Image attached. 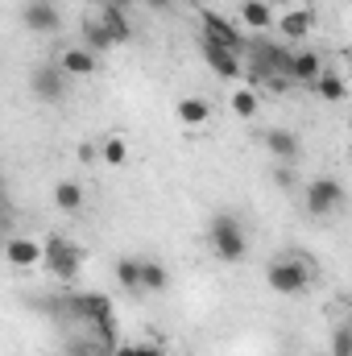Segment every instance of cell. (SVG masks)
I'll use <instances>...</instances> for the list:
<instances>
[{"label": "cell", "mask_w": 352, "mask_h": 356, "mask_svg": "<svg viewBox=\"0 0 352 356\" xmlns=\"http://www.w3.org/2000/svg\"><path fill=\"white\" fill-rule=\"evenodd\" d=\"M207 245L220 261H241L249 253V236H245V224L237 211H216L211 224H207Z\"/></svg>", "instance_id": "obj_1"}, {"label": "cell", "mask_w": 352, "mask_h": 356, "mask_svg": "<svg viewBox=\"0 0 352 356\" xmlns=\"http://www.w3.org/2000/svg\"><path fill=\"white\" fill-rule=\"evenodd\" d=\"M265 282H269L273 294H303V290L311 286V261H307L303 253H286V257L269 261Z\"/></svg>", "instance_id": "obj_2"}, {"label": "cell", "mask_w": 352, "mask_h": 356, "mask_svg": "<svg viewBox=\"0 0 352 356\" xmlns=\"http://www.w3.org/2000/svg\"><path fill=\"white\" fill-rule=\"evenodd\" d=\"M303 203H307V211H311L315 220L336 216V211L344 207V186H340V178H332V175L311 178L307 191H303Z\"/></svg>", "instance_id": "obj_3"}, {"label": "cell", "mask_w": 352, "mask_h": 356, "mask_svg": "<svg viewBox=\"0 0 352 356\" xmlns=\"http://www.w3.org/2000/svg\"><path fill=\"white\" fill-rule=\"evenodd\" d=\"M199 54H203V63H207L220 79H241V75H245L241 54H237L232 46H224L220 38H211V33H199Z\"/></svg>", "instance_id": "obj_4"}, {"label": "cell", "mask_w": 352, "mask_h": 356, "mask_svg": "<svg viewBox=\"0 0 352 356\" xmlns=\"http://www.w3.org/2000/svg\"><path fill=\"white\" fill-rule=\"evenodd\" d=\"M79 266H83L79 245H71V241H63V236H50V241H46V269H50L54 277L71 282V277H79Z\"/></svg>", "instance_id": "obj_5"}, {"label": "cell", "mask_w": 352, "mask_h": 356, "mask_svg": "<svg viewBox=\"0 0 352 356\" xmlns=\"http://www.w3.org/2000/svg\"><path fill=\"white\" fill-rule=\"evenodd\" d=\"M67 311L75 315V319H83L91 327H99V323H112V298L108 294H71L67 298Z\"/></svg>", "instance_id": "obj_6"}, {"label": "cell", "mask_w": 352, "mask_h": 356, "mask_svg": "<svg viewBox=\"0 0 352 356\" xmlns=\"http://www.w3.org/2000/svg\"><path fill=\"white\" fill-rule=\"evenodd\" d=\"M67 71L63 67H38L33 75H29V91H33V99H42V104H58L63 95H67Z\"/></svg>", "instance_id": "obj_7"}, {"label": "cell", "mask_w": 352, "mask_h": 356, "mask_svg": "<svg viewBox=\"0 0 352 356\" xmlns=\"http://www.w3.org/2000/svg\"><path fill=\"white\" fill-rule=\"evenodd\" d=\"M265 154L269 158H278L282 166H294L298 158H303V145H298V133H290V129H265Z\"/></svg>", "instance_id": "obj_8"}, {"label": "cell", "mask_w": 352, "mask_h": 356, "mask_svg": "<svg viewBox=\"0 0 352 356\" xmlns=\"http://www.w3.org/2000/svg\"><path fill=\"white\" fill-rule=\"evenodd\" d=\"M199 21H203V33L220 38V42H224V46H232L237 54H249V50H253V42H249V38H245V33H241V29H237L232 21H224L220 13H203Z\"/></svg>", "instance_id": "obj_9"}, {"label": "cell", "mask_w": 352, "mask_h": 356, "mask_svg": "<svg viewBox=\"0 0 352 356\" xmlns=\"http://www.w3.org/2000/svg\"><path fill=\"white\" fill-rule=\"evenodd\" d=\"M4 257L13 269H33L38 261H46V245H38L33 236H13L4 245Z\"/></svg>", "instance_id": "obj_10"}, {"label": "cell", "mask_w": 352, "mask_h": 356, "mask_svg": "<svg viewBox=\"0 0 352 356\" xmlns=\"http://www.w3.org/2000/svg\"><path fill=\"white\" fill-rule=\"evenodd\" d=\"M21 21H25V29H33V33H54V29L63 25V17H58L54 0H29Z\"/></svg>", "instance_id": "obj_11"}, {"label": "cell", "mask_w": 352, "mask_h": 356, "mask_svg": "<svg viewBox=\"0 0 352 356\" xmlns=\"http://www.w3.org/2000/svg\"><path fill=\"white\" fill-rule=\"evenodd\" d=\"M95 17H99V21H104V29L116 38V46L133 38V21H129V13H125V8H116L112 0H108V4H99V8H95Z\"/></svg>", "instance_id": "obj_12"}, {"label": "cell", "mask_w": 352, "mask_h": 356, "mask_svg": "<svg viewBox=\"0 0 352 356\" xmlns=\"http://www.w3.org/2000/svg\"><path fill=\"white\" fill-rule=\"evenodd\" d=\"M323 71H328V67H323V58H319V54H311V50H298V54H294V63H290V79H294V83H311V88H315V79H319Z\"/></svg>", "instance_id": "obj_13"}, {"label": "cell", "mask_w": 352, "mask_h": 356, "mask_svg": "<svg viewBox=\"0 0 352 356\" xmlns=\"http://www.w3.org/2000/svg\"><path fill=\"white\" fill-rule=\"evenodd\" d=\"M58 67H63L71 79H88V75H95V54H91L88 46H71V50L58 58Z\"/></svg>", "instance_id": "obj_14"}, {"label": "cell", "mask_w": 352, "mask_h": 356, "mask_svg": "<svg viewBox=\"0 0 352 356\" xmlns=\"http://www.w3.org/2000/svg\"><path fill=\"white\" fill-rule=\"evenodd\" d=\"M116 282L125 286V290H145V257H120L116 261Z\"/></svg>", "instance_id": "obj_15"}, {"label": "cell", "mask_w": 352, "mask_h": 356, "mask_svg": "<svg viewBox=\"0 0 352 356\" xmlns=\"http://www.w3.org/2000/svg\"><path fill=\"white\" fill-rule=\"evenodd\" d=\"M175 112H178V120H182V124H191V129H195V124H207V116H211L207 99H199V95H182Z\"/></svg>", "instance_id": "obj_16"}, {"label": "cell", "mask_w": 352, "mask_h": 356, "mask_svg": "<svg viewBox=\"0 0 352 356\" xmlns=\"http://www.w3.org/2000/svg\"><path fill=\"white\" fill-rule=\"evenodd\" d=\"M315 95H319V99H328V104H340V99L349 95L344 75H340V71H323V75L315 79Z\"/></svg>", "instance_id": "obj_17"}, {"label": "cell", "mask_w": 352, "mask_h": 356, "mask_svg": "<svg viewBox=\"0 0 352 356\" xmlns=\"http://www.w3.org/2000/svg\"><path fill=\"white\" fill-rule=\"evenodd\" d=\"M307 33H311V13L307 8H294V13L282 17V38L286 42H303Z\"/></svg>", "instance_id": "obj_18"}, {"label": "cell", "mask_w": 352, "mask_h": 356, "mask_svg": "<svg viewBox=\"0 0 352 356\" xmlns=\"http://www.w3.org/2000/svg\"><path fill=\"white\" fill-rule=\"evenodd\" d=\"M241 21H245L249 29H269V25H273V8H269L265 0H245V4H241Z\"/></svg>", "instance_id": "obj_19"}, {"label": "cell", "mask_w": 352, "mask_h": 356, "mask_svg": "<svg viewBox=\"0 0 352 356\" xmlns=\"http://www.w3.org/2000/svg\"><path fill=\"white\" fill-rule=\"evenodd\" d=\"M83 46H88V50H108V46H116V38L104 29V21H99L95 13L83 21Z\"/></svg>", "instance_id": "obj_20"}, {"label": "cell", "mask_w": 352, "mask_h": 356, "mask_svg": "<svg viewBox=\"0 0 352 356\" xmlns=\"http://www.w3.org/2000/svg\"><path fill=\"white\" fill-rule=\"evenodd\" d=\"M54 207L58 211H79L83 207V186L79 182H58L54 186Z\"/></svg>", "instance_id": "obj_21"}, {"label": "cell", "mask_w": 352, "mask_h": 356, "mask_svg": "<svg viewBox=\"0 0 352 356\" xmlns=\"http://www.w3.org/2000/svg\"><path fill=\"white\" fill-rule=\"evenodd\" d=\"M257 108H262V95H257L253 88L232 91V112H237V116H245V120H249V116H257Z\"/></svg>", "instance_id": "obj_22"}, {"label": "cell", "mask_w": 352, "mask_h": 356, "mask_svg": "<svg viewBox=\"0 0 352 356\" xmlns=\"http://www.w3.org/2000/svg\"><path fill=\"white\" fill-rule=\"evenodd\" d=\"M166 286H170L166 266H162V261H145V290H150V294H162Z\"/></svg>", "instance_id": "obj_23"}, {"label": "cell", "mask_w": 352, "mask_h": 356, "mask_svg": "<svg viewBox=\"0 0 352 356\" xmlns=\"http://www.w3.org/2000/svg\"><path fill=\"white\" fill-rule=\"evenodd\" d=\"M99 154H104V162H108V166H125V158H129V145H125L120 137H108V141L99 145Z\"/></svg>", "instance_id": "obj_24"}, {"label": "cell", "mask_w": 352, "mask_h": 356, "mask_svg": "<svg viewBox=\"0 0 352 356\" xmlns=\"http://www.w3.org/2000/svg\"><path fill=\"white\" fill-rule=\"evenodd\" d=\"M332 356H352V323H340L332 332Z\"/></svg>", "instance_id": "obj_25"}, {"label": "cell", "mask_w": 352, "mask_h": 356, "mask_svg": "<svg viewBox=\"0 0 352 356\" xmlns=\"http://www.w3.org/2000/svg\"><path fill=\"white\" fill-rule=\"evenodd\" d=\"M112 356H162L154 344H120Z\"/></svg>", "instance_id": "obj_26"}, {"label": "cell", "mask_w": 352, "mask_h": 356, "mask_svg": "<svg viewBox=\"0 0 352 356\" xmlns=\"http://www.w3.org/2000/svg\"><path fill=\"white\" fill-rule=\"evenodd\" d=\"M67 356H99L95 344H75V348H67Z\"/></svg>", "instance_id": "obj_27"}, {"label": "cell", "mask_w": 352, "mask_h": 356, "mask_svg": "<svg viewBox=\"0 0 352 356\" xmlns=\"http://www.w3.org/2000/svg\"><path fill=\"white\" fill-rule=\"evenodd\" d=\"M112 4H116V8H125V13H129V8H133V4H137V0H112Z\"/></svg>", "instance_id": "obj_28"}, {"label": "cell", "mask_w": 352, "mask_h": 356, "mask_svg": "<svg viewBox=\"0 0 352 356\" xmlns=\"http://www.w3.org/2000/svg\"><path fill=\"white\" fill-rule=\"evenodd\" d=\"M150 8H170V0H145Z\"/></svg>", "instance_id": "obj_29"}, {"label": "cell", "mask_w": 352, "mask_h": 356, "mask_svg": "<svg viewBox=\"0 0 352 356\" xmlns=\"http://www.w3.org/2000/svg\"><path fill=\"white\" fill-rule=\"evenodd\" d=\"M349 133H352V120H349Z\"/></svg>", "instance_id": "obj_30"}, {"label": "cell", "mask_w": 352, "mask_h": 356, "mask_svg": "<svg viewBox=\"0 0 352 356\" xmlns=\"http://www.w3.org/2000/svg\"><path fill=\"white\" fill-rule=\"evenodd\" d=\"M195 4H199V0H195Z\"/></svg>", "instance_id": "obj_31"}, {"label": "cell", "mask_w": 352, "mask_h": 356, "mask_svg": "<svg viewBox=\"0 0 352 356\" xmlns=\"http://www.w3.org/2000/svg\"><path fill=\"white\" fill-rule=\"evenodd\" d=\"M328 356H332V353H328Z\"/></svg>", "instance_id": "obj_32"}]
</instances>
